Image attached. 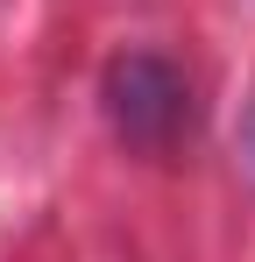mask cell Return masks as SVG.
<instances>
[{
  "label": "cell",
  "mask_w": 255,
  "mask_h": 262,
  "mask_svg": "<svg viewBox=\"0 0 255 262\" xmlns=\"http://www.w3.org/2000/svg\"><path fill=\"white\" fill-rule=\"evenodd\" d=\"M107 114L135 149H170L192 121V85L156 50H128L107 64Z\"/></svg>",
  "instance_id": "6da1fadb"
},
{
  "label": "cell",
  "mask_w": 255,
  "mask_h": 262,
  "mask_svg": "<svg viewBox=\"0 0 255 262\" xmlns=\"http://www.w3.org/2000/svg\"><path fill=\"white\" fill-rule=\"evenodd\" d=\"M241 142H248V170H255V114H248V135H241Z\"/></svg>",
  "instance_id": "7a4b0ae2"
}]
</instances>
